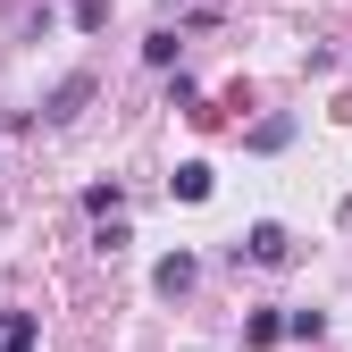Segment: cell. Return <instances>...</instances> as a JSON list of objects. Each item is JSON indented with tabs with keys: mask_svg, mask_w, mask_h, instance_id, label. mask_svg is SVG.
Wrapping results in <instances>:
<instances>
[{
	"mask_svg": "<svg viewBox=\"0 0 352 352\" xmlns=\"http://www.w3.org/2000/svg\"><path fill=\"white\" fill-rule=\"evenodd\" d=\"M235 260H260V269H285V260H294V235L277 227V218H260V227L235 243Z\"/></svg>",
	"mask_w": 352,
	"mask_h": 352,
	"instance_id": "obj_1",
	"label": "cell"
},
{
	"mask_svg": "<svg viewBox=\"0 0 352 352\" xmlns=\"http://www.w3.org/2000/svg\"><path fill=\"white\" fill-rule=\"evenodd\" d=\"M193 277H201V260H193V252H168L160 269H151V285H160L168 302H176V294H193Z\"/></svg>",
	"mask_w": 352,
	"mask_h": 352,
	"instance_id": "obj_2",
	"label": "cell"
},
{
	"mask_svg": "<svg viewBox=\"0 0 352 352\" xmlns=\"http://www.w3.org/2000/svg\"><path fill=\"white\" fill-rule=\"evenodd\" d=\"M84 101H93V76H67V84H59V93H51V101H42V118H51V126H67V118H76Z\"/></svg>",
	"mask_w": 352,
	"mask_h": 352,
	"instance_id": "obj_3",
	"label": "cell"
},
{
	"mask_svg": "<svg viewBox=\"0 0 352 352\" xmlns=\"http://www.w3.org/2000/svg\"><path fill=\"white\" fill-rule=\"evenodd\" d=\"M210 185H218V176H210V160H185V168L168 176V193H176V201H210Z\"/></svg>",
	"mask_w": 352,
	"mask_h": 352,
	"instance_id": "obj_4",
	"label": "cell"
},
{
	"mask_svg": "<svg viewBox=\"0 0 352 352\" xmlns=\"http://www.w3.org/2000/svg\"><path fill=\"white\" fill-rule=\"evenodd\" d=\"M243 344H252V352L285 344V319H277V311H252V319H243Z\"/></svg>",
	"mask_w": 352,
	"mask_h": 352,
	"instance_id": "obj_5",
	"label": "cell"
},
{
	"mask_svg": "<svg viewBox=\"0 0 352 352\" xmlns=\"http://www.w3.org/2000/svg\"><path fill=\"white\" fill-rule=\"evenodd\" d=\"M0 352H34V311H0Z\"/></svg>",
	"mask_w": 352,
	"mask_h": 352,
	"instance_id": "obj_6",
	"label": "cell"
},
{
	"mask_svg": "<svg viewBox=\"0 0 352 352\" xmlns=\"http://www.w3.org/2000/svg\"><path fill=\"white\" fill-rule=\"evenodd\" d=\"M285 143H294V118H260L252 126V151H285Z\"/></svg>",
	"mask_w": 352,
	"mask_h": 352,
	"instance_id": "obj_7",
	"label": "cell"
},
{
	"mask_svg": "<svg viewBox=\"0 0 352 352\" xmlns=\"http://www.w3.org/2000/svg\"><path fill=\"white\" fill-rule=\"evenodd\" d=\"M285 336H294V344H319L327 319H319V311H285Z\"/></svg>",
	"mask_w": 352,
	"mask_h": 352,
	"instance_id": "obj_8",
	"label": "cell"
},
{
	"mask_svg": "<svg viewBox=\"0 0 352 352\" xmlns=\"http://www.w3.org/2000/svg\"><path fill=\"white\" fill-rule=\"evenodd\" d=\"M84 210H93V218H118L126 193H118V185H84Z\"/></svg>",
	"mask_w": 352,
	"mask_h": 352,
	"instance_id": "obj_9",
	"label": "cell"
},
{
	"mask_svg": "<svg viewBox=\"0 0 352 352\" xmlns=\"http://www.w3.org/2000/svg\"><path fill=\"white\" fill-rule=\"evenodd\" d=\"M143 59H151V67H176V34H168V25H160V34L143 42Z\"/></svg>",
	"mask_w": 352,
	"mask_h": 352,
	"instance_id": "obj_10",
	"label": "cell"
},
{
	"mask_svg": "<svg viewBox=\"0 0 352 352\" xmlns=\"http://www.w3.org/2000/svg\"><path fill=\"white\" fill-rule=\"evenodd\" d=\"M76 25H84V34H101V25H109V0H76Z\"/></svg>",
	"mask_w": 352,
	"mask_h": 352,
	"instance_id": "obj_11",
	"label": "cell"
}]
</instances>
